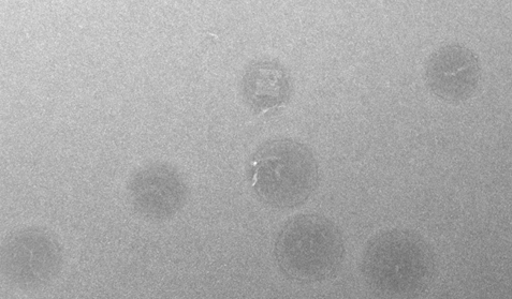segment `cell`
<instances>
[{"instance_id":"cell-1","label":"cell","mask_w":512,"mask_h":299,"mask_svg":"<svg viewBox=\"0 0 512 299\" xmlns=\"http://www.w3.org/2000/svg\"><path fill=\"white\" fill-rule=\"evenodd\" d=\"M361 273L378 294L414 296L427 290L436 274V258L419 233L402 228L380 231L363 250Z\"/></svg>"},{"instance_id":"cell-2","label":"cell","mask_w":512,"mask_h":299,"mask_svg":"<svg viewBox=\"0 0 512 299\" xmlns=\"http://www.w3.org/2000/svg\"><path fill=\"white\" fill-rule=\"evenodd\" d=\"M346 256L344 236L338 224L318 214L289 218L274 242V258L282 274L304 284L333 278Z\"/></svg>"},{"instance_id":"cell-3","label":"cell","mask_w":512,"mask_h":299,"mask_svg":"<svg viewBox=\"0 0 512 299\" xmlns=\"http://www.w3.org/2000/svg\"><path fill=\"white\" fill-rule=\"evenodd\" d=\"M256 197L275 209L303 205L319 185V164L312 149L294 139L261 144L248 163Z\"/></svg>"},{"instance_id":"cell-4","label":"cell","mask_w":512,"mask_h":299,"mask_svg":"<svg viewBox=\"0 0 512 299\" xmlns=\"http://www.w3.org/2000/svg\"><path fill=\"white\" fill-rule=\"evenodd\" d=\"M64 254L51 231L28 227L7 235L0 251V269L10 286L33 291L48 286L60 275Z\"/></svg>"},{"instance_id":"cell-5","label":"cell","mask_w":512,"mask_h":299,"mask_svg":"<svg viewBox=\"0 0 512 299\" xmlns=\"http://www.w3.org/2000/svg\"><path fill=\"white\" fill-rule=\"evenodd\" d=\"M128 198L137 214L146 220L162 222L178 215L185 207L189 188L184 175L171 164H146L130 176Z\"/></svg>"},{"instance_id":"cell-6","label":"cell","mask_w":512,"mask_h":299,"mask_svg":"<svg viewBox=\"0 0 512 299\" xmlns=\"http://www.w3.org/2000/svg\"><path fill=\"white\" fill-rule=\"evenodd\" d=\"M423 77L436 98L449 104H460L478 92L482 77L480 59L463 44L448 43L429 56Z\"/></svg>"},{"instance_id":"cell-7","label":"cell","mask_w":512,"mask_h":299,"mask_svg":"<svg viewBox=\"0 0 512 299\" xmlns=\"http://www.w3.org/2000/svg\"><path fill=\"white\" fill-rule=\"evenodd\" d=\"M294 91L288 69L272 59H260L243 74L241 92L246 106L255 114L275 113L287 106Z\"/></svg>"}]
</instances>
